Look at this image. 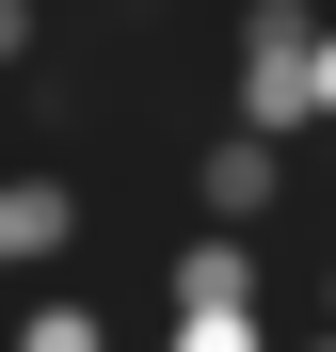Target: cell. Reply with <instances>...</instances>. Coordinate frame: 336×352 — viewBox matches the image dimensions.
I'll list each match as a JSON object with an SVG mask.
<instances>
[{
  "instance_id": "1",
  "label": "cell",
  "mask_w": 336,
  "mask_h": 352,
  "mask_svg": "<svg viewBox=\"0 0 336 352\" xmlns=\"http://www.w3.org/2000/svg\"><path fill=\"white\" fill-rule=\"evenodd\" d=\"M224 96H240V129L304 144L320 112H336V32H320V0H240V32H224Z\"/></svg>"
},
{
  "instance_id": "2",
  "label": "cell",
  "mask_w": 336,
  "mask_h": 352,
  "mask_svg": "<svg viewBox=\"0 0 336 352\" xmlns=\"http://www.w3.org/2000/svg\"><path fill=\"white\" fill-rule=\"evenodd\" d=\"M289 208V144L272 129H208L192 144V224H272Z\"/></svg>"
},
{
  "instance_id": "3",
  "label": "cell",
  "mask_w": 336,
  "mask_h": 352,
  "mask_svg": "<svg viewBox=\"0 0 336 352\" xmlns=\"http://www.w3.org/2000/svg\"><path fill=\"white\" fill-rule=\"evenodd\" d=\"M80 241V176L65 160H0V272H48Z\"/></svg>"
},
{
  "instance_id": "4",
  "label": "cell",
  "mask_w": 336,
  "mask_h": 352,
  "mask_svg": "<svg viewBox=\"0 0 336 352\" xmlns=\"http://www.w3.org/2000/svg\"><path fill=\"white\" fill-rule=\"evenodd\" d=\"M160 305H272V272H256V224H192V241L160 256Z\"/></svg>"
},
{
  "instance_id": "5",
  "label": "cell",
  "mask_w": 336,
  "mask_h": 352,
  "mask_svg": "<svg viewBox=\"0 0 336 352\" xmlns=\"http://www.w3.org/2000/svg\"><path fill=\"white\" fill-rule=\"evenodd\" d=\"M160 352H272V305H160Z\"/></svg>"
},
{
  "instance_id": "6",
  "label": "cell",
  "mask_w": 336,
  "mask_h": 352,
  "mask_svg": "<svg viewBox=\"0 0 336 352\" xmlns=\"http://www.w3.org/2000/svg\"><path fill=\"white\" fill-rule=\"evenodd\" d=\"M0 352H112V320L80 305V288H48V305H16V336Z\"/></svg>"
},
{
  "instance_id": "7",
  "label": "cell",
  "mask_w": 336,
  "mask_h": 352,
  "mask_svg": "<svg viewBox=\"0 0 336 352\" xmlns=\"http://www.w3.org/2000/svg\"><path fill=\"white\" fill-rule=\"evenodd\" d=\"M32 48H48V0H0V80H32Z\"/></svg>"
},
{
  "instance_id": "8",
  "label": "cell",
  "mask_w": 336,
  "mask_h": 352,
  "mask_svg": "<svg viewBox=\"0 0 336 352\" xmlns=\"http://www.w3.org/2000/svg\"><path fill=\"white\" fill-rule=\"evenodd\" d=\"M144 352H160V336H144Z\"/></svg>"
}]
</instances>
